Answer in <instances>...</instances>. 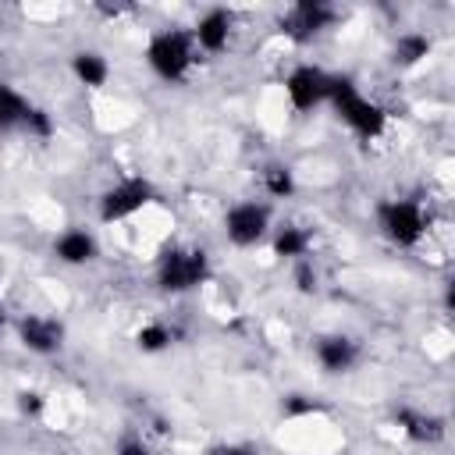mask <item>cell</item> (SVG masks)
I'll return each instance as SVG.
<instances>
[{
  "mask_svg": "<svg viewBox=\"0 0 455 455\" xmlns=\"http://www.w3.org/2000/svg\"><path fill=\"white\" fill-rule=\"evenodd\" d=\"M71 68H75L82 85H103L107 82V60L100 53H75Z\"/></svg>",
  "mask_w": 455,
  "mask_h": 455,
  "instance_id": "9a60e30c",
  "label": "cell"
},
{
  "mask_svg": "<svg viewBox=\"0 0 455 455\" xmlns=\"http://www.w3.org/2000/svg\"><path fill=\"white\" fill-rule=\"evenodd\" d=\"M263 181H267V192H270V196H291V188H295L288 167H270Z\"/></svg>",
  "mask_w": 455,
  "mask_h": 455,
  "instance_id": "d6986e66",
  "label": "cell"
},
{
  "mask_svg": "<svg viewBox=\"0 0 455 455\" xmlns=\"http://www.w3.org/2000/svg\"><path fill=\"white\" fill-rule=\"evenodd\" d=\"M18 405H21V412H32V416H36V412H39V409H43V398H39V395H36V391H25V395H21V402H18Z\"/></svg>",
  "mask_w": 455,
  "mask_h": 455,
  "instance_id": "44dd1931",
  "label": "cell"
},
{
  "mask_svg": "<svg viewBox=\"0 0 455 455\" xmlns=\"http://www.w3.org/2000/svg\"><path fill=\"white\" fill-rule=\"evenodd\" d=\"M295 281H299V288H302V291H309V288L316 284V274H313V270H309V267L302 263V267L295 270Z\"/></svg>",
  "mask_w": 455,
  "mask_h": 455,
  "instance_id": "7402d4cb",
  "label": "cell"
},
{
  "mask_svg": "<svg viewBox=\"0 0 455 455\" xmlns=\"http://www.w3.org/2000/svg\"><path fill=\"white\" fill-rule=\"evenodd\" d=\"M284 89H288V96H291V103H295L299 110H309V107H316V103L327 100V92H331V75H323V71L313 68V64H302V68H295V71L288 75Z\"/></svg>",
  "mask_w": 455,
  "mask_h": 455,
  "instance_id": "8992f818",
  "label": "cell"
},
{
  "mask_svg": "<svg viewBox=\"0 0 455 455\" xmlns=\"http://www.w3.org/2000/svg\"><path fill=\"white\" fill-rule=\"evenodd\" d=\"M217 455H256L252 448H245V444H231V448H220Z\"/></svg>",
  "mask_w": 455,
  "mask_h": 455,
  "instance_id": "cb8c5ba5",
  "label": "cell"
},
{
  "mask_svg": "<svg viewBox=\"0 0 455 455\" xmlns=\"http://www.w3.org/2000/svg\"><path fill=\"white\" fill-rule=\"evenodd\" d=\"M395 419H398V427H402L412 441H441V437H444V423H441L437 416H423V412L402 409Z\"/></svg>",
  "mask_w": 455,
  "mask_h": 455,
  "instance_id": "7c38bea8",
  "label": "cell"
},
{
  "mask_svg": "<svg viewBox=\"0 0 455 455\" xmlns=\"http://www.w3.org/2000/svg\"><path fill=\"white\" fill-rule=\"evenodd\" d=\"M117 455H146V448H142L139 441H124V444L117 448Z\"/></svg>",
  "mask_w": 455,
  "mask_h": 455,
  "instance_id": "603a6c76",
  "label": "cell"
},
{
  "mask_svg": "<svg viewBox=\"0 0 455 455\" xmlns=\"http://www.w3.org/2000/svg\"><path fill=\"white\" fill-rule=\"evenodd\" d=\"M306 249H309V235L302 228H281L274 238L277 256H306Z\"/></svg>",
  "mask_w": 455,
  "mask_h": 455,
  "instance_id": "2e32d148",
  "label": "cell"
},
{
  "mask_svg": "<svg viewBox=\"0 0 455 455\" xmlns=\"http://www.w3.org/2000/svg\"><path fill=\"white\" fill-rule=\"evenodd\" d=\"M28 103L11 89V85H4L0 82V128H14V124H25V117H28Z\"/></svg>",
  "mask_w": 455,
  "mask_h": 455,
  "instance_id": "5bb4252c",
  "label": "cell"
},
{
  "mask_svg": "<svg viewBox=\"0 0 455 455\" xmlns=\"http://www.w3.org/2000/svg\"><path fill=\"white\" fill-rule=\"evenodd\" d=\"M427 53H430L427 36H402L398 46H395V60L398 64H419Z\"/></svg>",
  "mask_w": 455,
  "mask_h": 455,
  "instance_id": "e0dca14e",
  "label": "cell"
},
{
  "mask_svg": "<svg viewBox=\"0 0 455 455\" xmlns=\"http://www.w3.org/2000/svg\"><path fill=\"white\" fill-rule=\"evenodd\" d=\"M206 274H210L206 252H199V249H171L160 259V288L164 291H188V288L203 284Z\"/></svg>",
  "mask_w": 455,
  "mask_h": 455,
  "instance_id": "7a4b0ae2",
  "label": "cell"
},
{
  "mask_svg": "<svg viewBox=\"0 0 455 455\" xmlns=\"http://www.w3.org/2000/svg\"><path fill=\"white\" fill-rule=\"evenodd\" d=\"M25 128H28L32 135H39V139H46V135L53 132V124H50V114H46V110H39V107H32V110H28V117H25Z\"/></svg>",
  "mask_w": 455,
  "mask_h": 455,
  "instance_id": "ffe728a7",
  "label": "cell"
},
{
  "mask_svg": "<svg viewBox=\"0 0 455 455\" xmlns=\"http://www.w3.org/2000/svg\"><path fill=\"white\" fill-rule=\"evenodd\" d=\"M316 359L323 363V370L341 373V370H348L355 363V341H348V338H323L316 345Z\"/></svg>",
  "mask_w": 455,
  "mask_h": 455,
  "instance_id": "8fae6325",
  "label": "cell"
},
{
  "mask_svg": "<svg viewBox=\"0 0 455 455\" xmlns=\"http://www.w3.org/2000/svg\"><path fill=\"white\" fill-rule=\"evenodd\" d=\"M146 57H149V68H153L160 78L178 82V78L188 71V64H192V43H188L185 32H160V36L149 43Z\"/></svg>",
  "mask_w": 455,
  "mask_h": 455,
  "instance_id": "3957f363",
  "label": "cell"
},
{
  "mask_svg": "<svg viewBox=\"0 0 455 455\" xmlns=\"http://www.w3.org/2000/svg\"><path fill=\"white\" fill-rule=\"evenodd\" d=\"M327 100L338 107V114H341L363 139H377V135L384 132V110H380L377 103L363 100V96L352 89L348 78H331V92H327Z\"/></svg>",
  "mask_w": 455,
  "mask_h": 455,
  "instance_id": "6da1fadb",
  "label": "cell"
},
{
  "mask_svg": "<svg viewBox=\"0 0 455 455\" xmlns=\"http://www.w3.org/2000/svg\"><path fill=\"white\" fill-rule=\"evenodd\" d=\"M380 228L387 231L391 242L416 245L423 238L427 220H423V210L416 203H387V206H380Z\"/></svg>",
  "mask_w": 455,
  "mask_h": 455,
  "instance_id": "277c9868",
  "label": "cell"
},
{
  "mask_svg": "<svg viewBox=\"0 0 455 455\" xmlns=\"http://www.w3.org/2000/svg\"><path fill=\"white\" fill-rule=\"evenodd\" d=\"M0 323H4V313H0Z\"/></svg>",
  "mask_w": 455,
  "mask_h": 455,
  "instance_id": "d4e9b609",
  "label": "cell"
},
{
  "mask_svg": "<svg viewBox=\"0 0 455 455\" xmlns=\"http://www.w3.org/2000/svg\"><path fill=\"white\" fill-rule=\"evenodd\" d=\"M228 32H231V18H228L224 11H210V14L199 21L196 39H199V46H203V50L220 53V50L228 46Z\"/></svg>",
  "mask_w": 455,
  "mask_h": 455,
  "instance_id": "30bf717a",
  "label": "cell"
},
{
  "mask_svg": "<svg viewBox=\"0 0 455 455\" xmlns=\"http://www.w3.org/2000/svg\"><path fill=\"white\" fill-rule=\"evenodd\" d=\"M18 334L32 352H53L60 345V323L46 316H25L18 323Z\"/></svg>",
  "mask_w": 455,
  "mask_h": 455,
  "instance_id": "9c48e42d",
  "label": "cell"
},
{
  "mask_svg": "<svg viewBox=\"0 0 455 455\" xmlns=\"http://www.w3.org/2000/svg\"><path fill=\"white\" fill-rule=\"evenodd\" d=\"M331 21V7H323V4H316V0H299L284 18H281V28H284V36H291V39H313L323 25Z\"/></svg>",
  "mask_w": 455,
  "mask_h": 455,
  "instance_id": "52a82bcc",
  "label": "cell"
},
{
  "mask_svg": "<svg viewBox=\"0 0 455 455\" xmlns=\"http://www.w3.org/2000/svg\"><path fill=\"white\" fill-rule=\"evenodd\" d=\"M53 249H57V256H60L64 263H85V259H92V252H96V245H92V238H89L85 231H68V235H60Z\"/></svg>",
  "mask_w": 455,
  "mask_h": 455,
  "instance_id": "4fadbf2b",
  "label": "cell"
},
{
  "mask_svg": "<svg viewBox=\"0 0 455 455\" xmlns=\"http://www.w3.org/2000/svg\"><path fill=\"white\" fill-rule=\"evenodd\" d=\"M149 199H153V185L142 181V178H128V181H121L117 188H110V192L103 196L100 217H103V220H121V217L142 210Z\"/></svg>",
  "mask_w": 455,
  "mask_h": 455,
  "instance_id": "5b68a950",
  "label": "cell"
},
{
  "mask_svg": "<svg viewBox=\"0 0 455 455\" xmlns=\"http://www.w3.org/2000/svg\"><path fill=\"white\" fill-rule=\"evenodd\" d=\"M224 224H228V238L235 245H252V242H259V235L267 228V210L256 206V203H242L228 213Z\"/></svg>",
  "mask_w": 455,
  "mask_h": 455,
  "instance_id": "ba28073f",
  "label": "cell"
},
{
  "mask_svg": "<svg viewBox=\"0 0 455 455\" xmlns=\"http://www.w3.org/2000/svg\"><path fill=\"white\" fill-rule=\"evenodd\" d=\"M139 348L142 352H160V348H167V341H171V331L167 327H160V323H149V327H142L139 331Z\"/></svg>",
  "mask_w": 455,
  "mask_h": 455,
  "instance_id": "ac0fdd59",
  "label": "cell"
}]
</instances>
